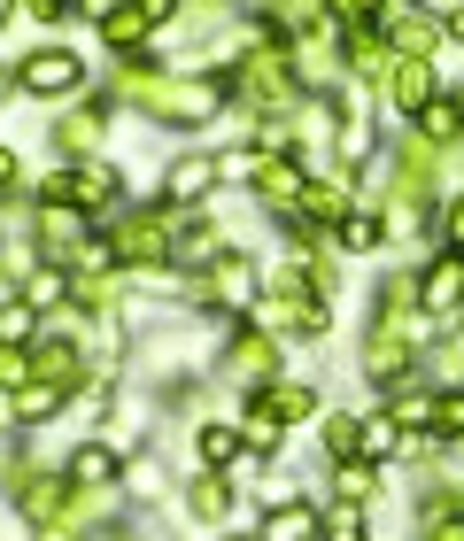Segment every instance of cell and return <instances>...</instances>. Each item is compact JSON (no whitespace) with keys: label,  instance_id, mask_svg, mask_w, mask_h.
<instances>
[{"label":"cell","instance_id":"3957f363","mask_svg":"<svg viewBox=\"0 0 464 541\" xmlns=\"http://www.w3.org/2000/svg\"><path fill=\"white\" fill-rule=\"evenodd\" d=\"M101 31H109L116 47H132L140 31H155V8H124V16H101Z\"/></svg>","mask_w":464,"mask_h":541},{"label":"cell","instance_id":"5b68a950","mask_svg":"<svg viewBox=\"0 0 464 541\" xmlns=\"http://www.w3.org/2000/svg\"><path fill=\"white\" fill-rule=\"evenodd\" d=\"M16 341H31V302H8L0 310V348H16Z\"/></svg>","mask_w":464,"mask_h":541},{"label":"cell","instance_id":"277c9868","mask_svg":"<svg viewBox=\"0 0 464 541\" xmlns=\"http://www.w3.org/2000/svg\"><path fill=\"white\" fill-rule=\"evenodd\" d=\"M209 178H217V163H202V155H194V163H178V171H171V194L194 201V186H209Z\"/></svg>","mask_w":464,"mask_h":541},{"label":"cell","instance_id":"6da1fadb","mask_svg":"<svg viewBox=\"0 0 464 541\" xmlns=\"http://www.w3.org/2000/svg\"><path fill=\"white\" fill-rule=\"evenodd\" d=\"M70 78H78V62L62 55V47H47V55L24 62V86H31V93H70Z\"/></svg>","mask_w":464,"mask_h":541},{"label":"cell","instance_id":"7a4b0ae2","mask_svg":"<svg viewBox=\"0 0 464 541\" xmlns=\"http://www.w3.org/2000/svg\"><path fill=\"white\" fill-rule=\"evenodd\" d=\"M457 286H464V256H441L434 271H426V310H449Z\"/></svg>","mask_w":464,"mask_h":541},{"label":"cell","instance_id":"8fae6325","mask_svg":"<svg viewBox=\"0 0 464 541\" xmlns=\"http://www.w3.org/2000/svg\"><path fill=\"white\" fill-rule=\"evenodd\" d=\"M47 541H62V534H47Z\"/></svg>","mask_w":464,"mask_h":541},{"label":"cell","instance_id":"30bf717a","mask_svg":"<svg viewBox=\"0 0 464 541\" xmlns=\"http://www.w3.org/2000/svg\"><path fill=\"white\" fill-rule=\"evenodd\" d=\"M449 31H457V39H464V8H457V16H449Z\"/></svg>","mask_w":464,"mask_h":541},{"label":"cell","instance_id":"ba28073f","mask_svg":"<svg viewBox=\"0 0 464 541\" xmlns=\"http://www.w3.org/2000/svg\"><path fill=\"white\" fill-rule=\"evenodd\" d=\"M232 449H240V433H225V426H209V433H202V456H209V464H225Z\"/></svg>","mask_w":464,"mask_h":541},{"label":"cell","instance_id":"9c48e42d","mask_svg":"<svg viewBox=\"0 0 464 541\" xmlns=\"http://www.w3.org/2000/svg\"><path fill=\"white\" fill-rule=\"evenodd\" d=\"M449 240H457V248H464V201H457V209H449Z\"/></svg>","mask_w":464,"mask_h":541},{"label":"cell","instance_id":"52a82bcc","mask_svg":"<svg viewBox=\"0 0 464 541\" xmlns=\"http://www.w3.org/2000/svg\"><path fill=\"white\" fill-rule=\"evenodd\" d=\"M356 449L387 456V449H395V418H372V426H364V441H356Z\"/></svg>","mask_w":464,"mask_h":541},{"label":"cell","instance_id":"8992f818","mask_svg":"<svg viewBox=\"0 0 464 541\" xmlns=\"http://www.w3.org/2000/svg\"><path fill=\"white\" fill-rule=\"evenodd\" d=\"M70 472H78V480H109V472H116V456H109V449H86L78 464H70Z\"/></svg>","mask_w":464,"mask_h":541}]
</instances>
